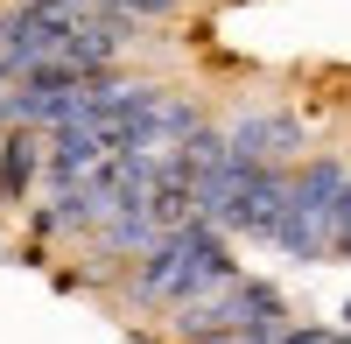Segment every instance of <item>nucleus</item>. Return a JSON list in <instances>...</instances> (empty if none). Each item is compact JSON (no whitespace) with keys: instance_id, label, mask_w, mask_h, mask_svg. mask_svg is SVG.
<instances>
[{"instance_id":"obj_1","label":"nucleus","mask_w":351,"mask_h":344,"mask_svg":"<svg viewBox=\"0 0 351 344\" xmlns=\"http://www.w3.org/2000/svg\"><path fill=\"white\" fill-rule=\"evenodd\" d=\"M43 148H49L43 127H8V134H0V204H21V197L36 190Z\"/></svg>"},{"instance_id":"obj_2","label":"nucleus","mask_w":351,"mask_h":344,"mask_svg":"<svg viewBox=\"0 0 351 344\" xmlns=\"http://www.w3.org/2000/svg\"><path fill=\"white\" fill-rule=\"evenodd\" d=\"M225 140H232V155H239V162H274V155H288V148H295V127H288V120H274V112H267V120L253 112V120H239Z\"/></svg>"},{"instance_id":"obj_3","label":"nucleus","mask_w":351,"mask_h":344,"mask_svg":"<svg viewBox=\"0 0 351 344\" xmlns=\"http://www.w3.org/2000/svg\"><path fill=\"white\" fill-rule=\"evenodd\" d=\"M183 0H99V14H120V21H169Z\"/></svg>"}]
</instances>
